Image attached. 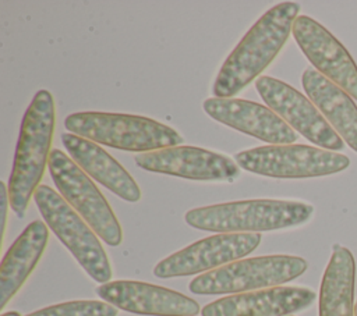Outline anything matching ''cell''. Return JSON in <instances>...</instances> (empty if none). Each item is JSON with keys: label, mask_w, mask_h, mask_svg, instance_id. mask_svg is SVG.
Instances as JSON below:
<instances>
[{"label": "cell", "mask_w": 357, "mask_h": 316, "mask_svg": "<svg viewBox=\"0 0 357 316\" xmlns=\"http://www.w3.org/2000/svg\"><path fill=\"white\" fill-rule=\"evenodd\" d=\"M56 125V107L49 90H38L21 123L14 163L8 180V198L13 212L24 217L49 166L50 146Z\"/></svg>", "instance_id": "2"}, {"label": "cell", "mask_w": 357, "mask_h": 316, "mask_svg": "<svg viewBox=\"0 0 357 316\" xmlns=\"http://www.w3.org/2000/svg\"><path fill=\"white\" fill-rule=\"evenodd\" d=\"M204 110L215 121L272 145H291L298 138L297 132L273 110L255 102L209 97L204 102Z\"/></svg>", "instance_id": "14"}, {"label": "cell", "mask_w": 357, "mask_h": 316, "mask_svg": "<svg viewBox=\"0 0 357 316\" xmlns=\"http://www.w3.org/2000/svg\"><path fill=\"white\" fill-rule=\"evenodd\" d=\"M33 199L47 227L73 253L86 274L99 284L109 283L113 276L109 258L86 221L49 185H39Z\"/></svg>", "instance_id": "6"}, {"label": "cell", "mask_w": 357, "mask_h": 316, "mask_svg": "<svg viewBox=\"0 0 357 316\" xmlns=\"http://www.w3.org/2000/svg\"><path fill=\"white\" fill-rule=\"evenodd\" d=\"M314 68L357 100V65L343 45L308 15H298L291 31Z\"/></svg>", "instance_id": "11"}, {"label": "cell", "mask_w": 357, "mask_h": 316, "mask_svg": "<svg viewBox=\"0 0 357 316\" xmlns=\"http://www.w3.org/2000/svg\"><path fill=\"white\" fill-rule=\"evenodd\" d=\"M96 294L117 309L146 316H195L197 301L177 291L132 280H117L96 287Z\"/></svg>", "instance_id": "13"}, {"label": "cell", "mask_w": 357, "mask_h": 316, "mask_svg": "<svg viewBox=\"0 0 357 316\" xmlns=\"http://www.w3.org/2000/svg\"><path fill=\"white\" fill-rule=\"evenodd\" d=\"M49 241L47 224L29 223L6 252L0 266V309L20 291L36 267Z\"/></svg>", "instance_id": "17"}, {"label": "cell", "mask_w": 357, "mask_h": 316, "mask_svg": "<svg viewBox=\"0 0 357 316\" xmlns=\"http://www.w3.org/2000/svg\"><path fill=\"white\" fill-rule=\"evenodd\" d=\"M291 316H293V315H291Z\"/></svg>", "instance_id": "23"}, {"label": "cell", "mask_w": 357, "mask_h": 316, "mask_svg": "<svg viewBox=\"0 0 357 316\" xmlns=\"http://www.w3.org/2000/svg\"><path fill=\"white\" fill-rule=\"evenodd\" d=\"M259 242L258 232L216 234L165 258L153 267V274L159 278H172L208 273L240 260L251 253Z\"/></svg>", "instance_id": "10"}, {"label": "cell", "mask_w": 357, "mask_h": 316, "mask_svg": "<svg viewBox=\"0 0 357 316\" xmlns=\"http://www.w3.org/2000/svg\"><path fill=\"white\" fill-rule=\"evenodd\" d=\"M238 167L273 178L324 177L346 170L350 160L346 155L308 145H268L236 155Z\"/></svg>", "instance_id": "8"}, {"label": "cell", "mask_w": 357, "mask_h": 316, "mask_svg": "<svg viewBox=\"0 0 357 316\" xmlns=\"http://www.w3.org/2000/svg\"><path fill=\"white\" fill-rule=\"evenodd\" d=\"M138 167L198 181H231L240 175L238 164L230 157L195 146H174L134 157Z\"/></svg>", "instance_id": "12"}, {"label": "cell", "mask_w": 357, "mask_h": 316, "mask_svg": "<svg viewBox=\"0 0 357 316\" xmlns=\"http://www.w3.org/2000/svg\"><path fill=\"white\" fill-rule=\"evenodd\" d=\"M354 316H357V302H356V312H354Z\"/></svg>", "instance_id": "22"}, {"label": "cell", "mask_w": 357, "mask_h": 316, "mask_svg": "<svg viewBox=\"0 0 357 316\" xmlns=\"http://www.w3.org/2000/svg\"><path fill=\"white\" fill-rule=\"evenodd\" d=\"M314 207L298 200L251 199L195 207L185 213L188 226L219 234L259 232L298 227L310 221Z\"/></svg>", "instance_id": "3"}, {"label": "cell", "mask_w": 357, "mask_h": 316, "mask_svg": "<svg viewBox=\"0 0 357 316\" xmlns=\"http://www.w3.org/2000/svg\"><path fill=\"white\" fill-rule=\"evenodd\" d=\"M307 267L308 264L303 258L290 255L240 259L199 274L188 287L191 292L199 295H236L279 287L300 277Z\"/></svg>", "instance_id": "5"}, {"label": "cell", "mask_w": 357, "mask_h": 316, "mask_svg": "<svg viewBox=\"0 0 357 316\" xmlns=\"http://www.w3.org/2000/svg\"><path fill=\"white\" fill-rule=\"evenodd\" d=\"M356 263L353 253L335 245L319 290V316H354Z\"/></svg>", "instance_id": "19"}, {"label": "cell", "mask_w": 357, "mask_h": 316, "mask_svg": "<svg viewBox=\"0 0 357 316\" xmlns=\"http://www.w3.org/2000/svg\"><path fill=\"white\" fill-rule=\"evenodd\" d=\"M303 88L336 134L357 152V106L342 88L307 67L301 77Z\"/></svg>", "instance_id": "18"}, {"label": "cell", "mask_w": 357, "mask_h": 316, "mask_svg": "<svg viewBox=\"0 0 357 316\" xmlns=\"http://www.w3.org/2000/svg\"><path fill=\"white\" fill-rule=\"evenodd\" d=\"M317 294L305 287H273L236 294L205 305L202 316H291L310 308Z\"/></svg>", "instance_id": "15"}, {"label": "cell", "mask_w": 357, "mask_h": 316, "mask_svg": "<svg viewBox=\"0 0 357 316\" xmlns=\"http://www.w3.org/2000/svg\"><path fill=\"white\" fill-rule=\"evenodd\" d=\"M47 167L60 195L86 221L95 234L110 246L120 245L123 230L114 212L77 163L60 149H53Z\"/></svg>", "instance_id": "7"}, {"label": "cell", "mask_w": 357, "mask_h": 316, "mask_svg": "<svg viewBox=\"0 0 357 316\" xmlns=\"http://www.w3.org/2000/svg\"><path fill=\"white\" fill-rule=\"evenodd\" d=\"M255 89L271 110L314 145L332 152L343 150V139L336 134L315 104L297 89L266 75L257 79Z\"/></svg>", "instance_id": "9"}, {"label": "cell", "mask_w": 357, "mask_h": 316, "mask_svg": "<svg viewBox=\"0 0 357 316\" xmlns=\"http://www.w3.org/2000/svg\"><path fill=\"white\" fill-rule=\"evenodd\" d=\"M61 142L77 166L100 185L127 202H138L141 189L130 173L98 143L70 132L61 134Z\"/></svg>", "instance_id": "16"}, {"label": "cell", "mask_w": 357, "mask_h": 316, "mask_svg": "<svg viewBox=\"0 0 357 316\" xmlns=\"http://www.w3.org/2000/svg\"><path fill=\"white\" fill-rule=\"evenodd\" d=\"M64 127L70 134L127 152L148 153L174 148L183 142V136L174 128L132 114L74 113L64 120Z\"/></svg>", "instance_id": "4"}, {"label": "cell", "mask_w": 357, "mask_h": 316, "mask_svg": "<svg viewBox=\"0 0 357 316\" xmlns=\"http://www.w3.org/2000/svg\"><path fill=\"white\" fill-rule=\"evenodd\" d=\"M116 306L103 301H70L52 305L26 316H117Z\"/></svg>", "instance_id": "20"}, {"label": "cell", "mask_w": 357, "mask_h": 316, "mask_svg": "<svg viewBox=\"0 0 357 316\" xmlns=\"http://www.w3.org/2000/svg\"><path fill=\"white\" fill-rule=\"evenodd\" d=\"M300 6L283 1L271 7L241 38L220 67L212 92L215 97H231L248 86L284 46Z\"/></svg>", "instance_id": "1"}, {"label": "cell", "mask_w": 357, "mask_h": 316, "mask_svg": "<svg viewBox=\"0 0 357 316\" xmlns=\"http://www.w3.org/2000/svg\"><path fill=\"white\" fill-rule=\"evenodd\" d=\"M1 316H21L18 312H14V310H11V312H6V313H3Z\"/></svg>", "instance_id": "21"}]
</instances>
